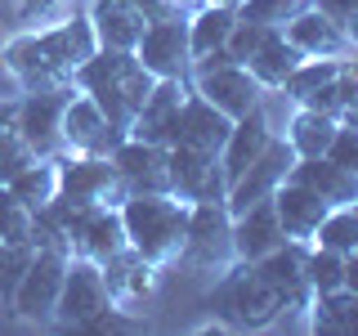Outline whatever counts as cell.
Returning a JSON list of instances; mask_svg holds the SVG:
<instances>
[{
    "label": "cell",
    "mask_w": 358,
    "mask_h": 336,
    "mask_svg": "<svg viewBox=\"0 0 358 336\" xmlns=\"http://www.w3.org/2000/svg\"><path fill=\"white\" fill-rule=\"evenodd\" d=\"M94 50H99V36L90 27V18L72 9L59 22H50V27H27L18 36H9L5 50H0V63L18 81L22 94H36V90L72 85L76 67Z\"/></svg>",
    "instance_id": "6da1fadb"
},
{
    "label": "cell",
    "mask_w": 358,
    "mask_h": 336,
    "mask_svg": "<svg viewBox=\"0 0 358 336\" xmlns=\"http://www.w3.org/2000/svg\"><path fill=\"white\" fill-rule=\"evenodd\" d=\"M157 76L134 59V50H108V45H99L90 59L76 67L72 85L90 94L99 108H103L108 121H117L121 130L134 126V117H139L143 99H148Z\"/></svg>",
    "instance_id": "7a4b0ae2"
},
{
    "label": "cell",
    "mask_w": 358,
    "mask_h": 336,
    "mask_svg": "<svg viewBox=\"0 0 358 336\" xmlns=\"http://www.w3.org/2000/svg\"><path fill=\"white\" fill-rule=\"evenodd\" d=\"M117 211H121V224H126V242L143 260H152L157 269L179 260L193 202L175 193H130Z\"/></svg>",
    "instance_id": "3957f363"
},
{
    "label": "cell",
    "mask_w": 358,
    "mask_h": 336,
    "mask_svg": "<svg viewBox=\"0 0 358 336\" xmlns=\"http://www.w3.org/2000/svg\"><path fill=\"white\" fill-rule=\"evenodd\" d=\"M206 300L215 309V318L233 332H264V328H278V318H282L278 296L264 287L255 265H246V260H233L229 269H220Z\"/></svg>",
    "instance_id": "277c9868"
},
{
    "label": "cell",
    "mask_w": 358,
    "mask_h": 336,
    "mask_svg": "<svg viewBox=\"0 0 358 336\" xmlns=\"http://www.w3.org/2000/svg\"><path fill=\"white\" fill-rule=\"evenodd\" d=\"M233 255V216L224 202H193L188 211V233H184V251L179 265L193 274H220L229 269Z\"/></svg>",
    "instance_id": "5b68a950"
},
{
    "label": "cell",
    "mask_w": 358,
    "mask_h": 336,
    "mask_svg": "<svg viewBox=\"0 0 358 336\" xmlns=\"http://www.w3.org/2000/svg\"><path fill=\"white\" fill-rule=\"evenodd\" d=\"M296 148L282 139V134H273L268 139V148L255 157L246 171L229 184V193H224V206H229V216H242L246 206H255V202H264V197H273L278 188L291 179V171H296Z\"/></svg>",
    "instance_id": "8992f818"
},
{
    "label": "cell",
    "mask_w": 358,
    "mask_h": 336,
    "mask_svg": "<svg viewBox=\"0 0 358 336\" xmlns=\"http://www.w3.org/2000/svg\"><path fill=\"white\" fill-rule=\"evenodd\" d=\"M63 274H67V255L59 251H36V260L27 265L22 283L9 296V314L22 323H54V309H59V291H63Z\"/></svg>",
    "instance_id": "52a82bcc"
},
{
    "label": "cell",
    "mask_w": 358,
    "mask_h": 336,
    "mask_svg": "<svg viewBox=\"0 0 358 336\" xmlns=\"http://www.w3.org/2000/svg\"><path fill=\"white\" fill-rule=\"evenodd\" d=\"M126 139H130V130H121L117 121H108L103 108L72 85V99H67V108H63V153L112 157Z\"/></svg>",
    "instance_id": "ba28073f"
},
{
    "label": "cell",
    "mask_w": 358,
    "mask_h": 336,
    "mask_svg": "<svg viewBox=\"0 0 358 336\" xmlns=\"http://www.w3.org/2000/svg\"><path fill=\"white\" fill-rule=\"evenodd\" d=\"M59 193L76 197V202H99V206H121L130 193L121 184L112 157H90V153H59Z\"/></svg>",
    "instance_id": "9c48e42d"
},
{
    "label": "cell",
    "mask_w": 358,
    "mask_h": 336,
    "mask_svg": "<svg viewBox=\"0 0 358 336\" xmlns=\"http://www.w3.org/2000/svg\"><path fill=\"white\" fill-rule=\"evenodd\" d=\"M305 251L309 242H282L273 246L268 255L255 260V274L264 278V287L278 296V305H282V318L287 314H305L309 300H313V287H309V274H305ZM278 318V323H282Z\"/></svg>",
    "instance_id": "30bf717a"
},
{
    "label": "cell",
    "mask_w": 358,
    "mask_h": 336,
    "mask_svg": "<svg viewBox=\"0 0 358 336\" xmlns=\"http://www.w3.org/2000/svg\"><path fill=\"white\" fill-rule=\"evenodd\" d=\"M112 305L103 269L85 255H67V274H63V291H59V309H54V323L63 328H85L90 318H99Z\"/></svg>",
    "instance_id": "8fae6325"
},
{
    "label": "cell",
    "mask_w": 358,
    "mask_h": 336,
    "mask_svg": "<svg viewBox=\"0 0 358 336\" xmlns=\"http://www.w3.org/2000/svg\"><path fill=\"white\" fill-rule=\"evenodd\" d=\"M134 59L162 81V76H188L193 50H188V14H171V18H152L143 27Z\"/></svg>",
    "instance_id": "7c38bea8"
},
{
    "label": "cell",
    "mask_w": 358,
    "mask_h": 336,
    "mask_svg": "<svg viewBox=\"0 0 358 336\" xmlns=\"http://www.w3.org/2000/svg\"><path fill=\"white\" fill-rule=\"evenodd\" d=\"M193 81V90L201 99H210L229 121H238L246 117L251 108H260L264 104V94L268 90L255 81L251 72H246V63H224V67H206V72H193L188 76Z\"/></svg>",
    "instance_id": "4fadbf2b"
},
{
    "label": "cell",
    "mask_w": 358,
    "mask_h": 336,
    "mask_svg": "<svg viewBox=\"0 0 358 336\" xmlns=\"http://www.w3.org/2000/svg\"><path fill=\"white\" fill-rule=\"evenodd\" d=\"M72 99V85L59 90H36V94L18 99V121L22 139L36 148V157H59L63 153V108Z\"/></svg>",
    "instance_id": "5bb4252c"
},
{
    "label": "cell",
    "mask_w": 358,
    "mask_h": 336,
    "mask_svg": "<svg viewBox=\"0 0 358 336\" xmlns=\"http://www.w3.org/2000/svg\"><path fill=\"white\" fill-rule=\"evenodd\" d=\"M166 166H171V193L184 202H224L229 179H224L220 153L201 148H166Z\"/></svg>",
    "instance_id": "9a60e30c"
},
{
    "label": "cell",
    "mask_w": 358,
    "mask_h": 336,
    "mask_svg": "<svg viewBox=\"0 0 358 336\" xmlns=\"http://www.w3.org/2000/svg\"><path fill=\"white\" fill-rule=\"evenodd\" d=\"M233 121L224 117V112L210 104V99H201L197 90H188L184 104H179L175 121H171V139H166V148H201V153H220L224 139H229Z\"/></svg>",
    "instance_id": "2e32d148"
},
{
    "label": "cell",
    "mask_w": 358,
    "mask_h": 336,
    "mask_svg": "<svg viewBox=\"0 0 358 336\" xmlns=\"http://www.w3.org/2000/svg\"><path fill=\"white\" fill-rule=\"evenodd\" d=\"M112 166H117L126 193H171V166H166V148L148 139H130L112 153Z\"/></svg>",
    "instance_id": "e0dca14e"
},
{
    "label": "cell",
    "mask_w": 358,
    "mask_h": 336,
    "mask_svg": "<svg viewBox=\"0 0 358 336\" xmlns=\"http://www.w3.org/2000/svg\"><path fill=\"white\" fill-rule=\"evenodd\" d=\"M99 269H103V283H108L112 305L139 309V305H148V300H152V291H157V265L143 260L134 246H121V251L108 255Z\"/></svg>",
    "instance_id": "ac0fdd59"
},
{
    "label": "cell",
    "mask_w": 358,
    "mask_h": 336,
    "mask_svg": "<svg viewBox=\"0 0 358 336\" xmlns=\"http://www.w3.org/2000/svg\"><path fill=\"white\" fill-rule=\"evenodd\" d=\"M282 36L296 45L305 59H345L350 54V36L331 14H322L318 5H305L296 18L282 27Z\"/></svg>",
    "instance_id": "d6986e66"
},
{
    "label": "cell",
    "mask_w": 358,
    "mask_h": 336,
    "mask_svg": "<svg viewBox=\"0 0 358 336\" xmlns=\"http://www.w3.org/2000/svg\"><path fill=\"white\" fill-rule=\"evenodd\" d=\"M188 90H193L188 76H162V81H152V90H148V99H143V108H139V117H134L130 134L166 148V139H171V121H175V112H179V104H184Z\"/></svg>",
    "instance_id": "ffe728a7"
},
{
    "label": "cell",
    "mask_w": 358,
    "mask_h": 336,
    "mask_svg": "<svg viewBox=\"0 0 358 336\" xmlns=\"http://www.w3.org/2000/svg\"><path fill=\"white\" fill-rule=\"evenodd\" d=\"M282 242H287V233H282V220L273 211V197H264L255 206H246L242 216H233V255L238 260L255 265L260 255H268Z\"/></svg>",
    "instance_id": "44dd1931"
},
{
    "label": "cell",
    "mask_w": 358,
    "mask_h": 336,
    "mask_svg": "<svg viewBox=\"0 0 358 336\" xmlns=\"http://www.w3.org/2000/svg\"><path fill=\"white\" fill-rule=\"evenodd\" d=\"M273 121H268V112H264V104L260 108H251L246 117H238L233 121V130H229V139H224V148H220V166H224V179H238L246 166L255 162L264 148H268V139H273Z\"/></svg>",
    "instance_id": "7402d4cb"
},
{
    "label": "cell",
    "mask_w": 358,
    "mask_h": 336,
    "mask_svg": "<svg viewBox=\"0 0 358 336\" xmlns=\"http://www.w3.org/2000/svg\"><path fill=\"white\" fill-rule=\"evenodd\" d=\"M273 211L278 220H282V233L291 242H309L313 229L322 224V216H327V202H322L318 193H313L309 184H300V179H287L282 188L273 193Z\"/></svg>",
    "instance_id": "603a6c76"
},
{
    "label": "cell",
    "mask_w": 358,
    "mask_h": 336,
    "mask_svg": "<svg viewBox=\"0 0 358 336\" xmlns=\"http://www.w3.org/2000/svg\"><path fill=\"white\" fill-rule=\"evenodd\" d=\"M85 18H90V27H94L99 45H108V50H134L139 36H143V27H148V18H143L130 0H90Z\"/></svg>",
    "instance_id": "cb8c5ba5"
},
{
    "label": "cell",
    "mask_w": 358,
    "mask_h": 336,
    "mask_svg": "<svg viewBox=\"0 0 358 336\" xmlns=\"http://www.w3.org/2000/svg\"><path fill=\"white\" fill-rule=\"evenodd\" d=\"M291 179L309 184L327 206H354V202H358V175L345 171L341 162H331L327 153H322V157H300L296 171H291Z\"/></svg>",
    "instance_id": "d4e9b609"
},
{
    "label": "cell",
    "mask_w": 358,
    "mask_h": 336,
    "mask_svg": "<svg viewBox=\"0 0 358 336\" xmlns=\"http://www.w3.org/2000/svg\"><path fill=\"white\" fill-rule=\"evenodd\" d=\"M126 242V224H121V211L117 206H99L94 216L81 224V233L72 238V255H85V260L103 265L108 255H117Z\"/></svg>",
    "instance_id": "484cf974"
},
{
    "label": "cell",
    "mask_w": 358,
    "mask_h": 336,
    "mask_svg": "<svg viewBox=\"0 0 358 336\" xmlns=\"http://www.w3.org/2000/svg\"><path fill=\"white\" fill-rule=\"evenodd\" d=\"M300 63H305V54H300L296 45L282 36V27H273V31L264 36L260 50L246 59V72H251L264 90H282V81H287L291 72H296Z\"/></svg>",
    "instance_id": "4316f807"
},
{
    "label": "cell",
    "mask_w": 358,
    "mask_h": 336,
    "mask_svg": "<svg viewBox=\"0 0 358 336\" xmlns=\"http://www.w3.org/2000/svg\"><path fill=\"white\" fill-rule=\"evenodd\" d=\"M336 130H341V121L327 117V112H318V108H296V117H291L287 130H278V134H282L291 148H296V157H322V153L331 148Z\"/></svg>",
    "instance_id": "83f0119b"
},
{
    "label": "cell",
    "mask_w": 358,
    "mask_h": 336,
    "mask_svg": "<svg viewBox=\"0 0 358 336\" xmlns=\"http://www.w3.org/2000/svg\"><path fill=\"white\" fill-rule=\"evenodd\" d=\"M309 332H341V336H358V296L354 291H322L309 300L305 309Z\"/></svg>",
    "instance_id": "f1b7e54d"
},
{
    "label": "cell",
    "mask_w": 358,
    "mask_h": 336,
    "mask_svg": "<svg viewBox=\"0 0 358 336\" xmlns=\"http://www.w3.org/2000/svg\"><path fill=\"white\" fill-rule=\"evenodd\" d=\"M233 22H238V14H233L229 5H197L193 14H188V50H193V59H201V54H210V50H224Z\"/></svg>",
    "instance_id": "f546056e"
},
{
    "label": "cell",
    "mask_w": 358,
    "mask_h": 336,
    "mask_svg": "<svg viewBox=\"0 0 358 336\" xmlns=\"http://www.w3.org/2000/svg\"><path fill=\"white\" fill-rule=\"evenodd\" d=\"M9 188H14V197L27 211H41L45 202L59 193V166H54V157H36V162H31L22 175L9 179Z\"/></svg>",
    "instance_id": "4dcf8cb0"
},
{
    "label": "cell",
    "mask_w": 358,
    "mask_h": 336,
    "mask_svg": "<svg viewBox=\"0 0 358 336\" xmlns=\"http://www.w3.org/2000/svg\"><path fill=\"white\" fill-rule=\"evenodd\" d=\"M336 72H341V59H305L282 81V94L300 108V104H309V94H318L327 81H336Z\"/></svg>",
    "instance_id": "1f68e13d"
},
{
    "label": "cell",
    "mask_w": 358,
    "mask_h": 336,
    "mask_svg": "<svg viewBox=\"0 0 358 336\" xmlns=\"http://www.w3.org/2000/svg\"><path fill=\"white\" fill-rule=\"evenodd\" d=\"M354 242H358V211L354 206H331L309 238V246H327V251H341V255L354 251Z\"/></svg>",
    "instance_id": "d6a6232c"
},
{
    "label": "cell",
    "mask_w": 358,
    "mask_h": 336,
    "mask_svg": "<svg viewBox=\"0 0 358 336\" xmlns=\"http://www.w3.org/2000/svg\"><path fill=\"white\" fill-rule=\"evenodd\" d=\"M305 5L309 0H238L233 14H238L242 22H260V27H287Z\"/></svg>",
    "instance_id": "836d02e7"
},
{
    "label": "cell",
    "mask_w": 358,
    "mask_h": 336,
    "mask_svg": "<svg viewBox=\"0 0 358 336\" xmlns=\"http://www.w3.org/2000/svg\"><path fill=\"white\" fill-rule=\"evenodd\" d=\"M305 274H309L313 296H322V291H341L345 255L341 251H327V246H309V251H305Z\"/></svg>",
    "instance_id": "e575fe53"
},
{
    "label": "cell",
    "mask_w": 358,
    "mask_h": 336,
    "mask_svg": "<svg viewBox=\"0 0 358 336\" xmlns=\"http://www.w3.org/2000/svg\"><path fill=\"white\" fill-rule=\"evenodd\" d=\"M0 242H31V211L9 184H0Z\"/></svg>",
    "instance_id": "d590c367"
},
{
    "label": "cell",
    "mask_w": 358,
    "mask_h": 336,
    "mask_svg": "<svg viewBox=\"0 0 358 336\" xmlns=\"http://www.w3.org/2000/svg\"><path fill=\"white\" fill-rule=\"evenodd\" d=\"M31 162H36V148L22 139V130H18V126L0 134V184H9L14 175H22Z\"/></svg>",
    "instance_id": "8d00e7d4"
},
{
    "label": "cell",
    "mask_w": 358,
    "mask_h": 336,
    "mask_svg": "<svg viewBox=\"0 0 358 336\" xmlns=\"http://www.w3.org/2000/svg\"><path fill=\"white\" fill-rule=\"evenodd\" d=\"M31 260H36V246L31 242H9L5 246V260H0V305H9V296H14V287L22 283V274H27Z\"/></svg>",
    "instance_id": "74e56055"
},
{
    "label": "cell",
    "mask_w": 358,
    "mask_h": 336,
    "mask_svg": "<svg viewBox=\"0 0 358 336\" xmlns=\"http://www.w3.org/2000/svg\"><path fill=\"white\" fill-rule=\"evenodd\" d=\"M268 31H273V27H260V22H242L238 18V22H233V31H229V41H224V50L233 54V63H246L264 45Z\"/></svg>",
    "instance_id": "f35d334b"
},
{
    "label": "cell",
    "mask_w": 358,
    "mask_h": 336,
    "mask_svg": "<svg viewBox=\"0 0 358 336\" xmlns=\"http://www.w3.org/2000/svg\"><path fill=\"white\" fill-rule=\"evenodd\" d=\"M327 157H331V162H341L345 171L358 175V126H341V130H336Z\"/></svg>",
    "instance_id": "ab89813d"
},
{
    "label": "cell",
    "mask_w": 358,
    "mask_h": 336,
    "mask_svg": "<svg viewBox=\"0 0 358 336\" xmlns=\"http://www.w3.org/2000/svg\"><path fill=\"white\" fill-rule=\"evenodd\" d=\"M18 14L22 22H45V18L63 14V0H18Z\"/></svg>",
    "instance_id": "60d3db41"
},
{
    "label": "cell",
    "mask_w": 358,
    "mask_h": 336,
    "mask_svg": "<svg viewBox=\"0 0 358 336\" xmlns=\"http://www.w3.org/2000/svg\"><path fill=\"white\" fill-rule=\"evenodd\" d=\"M313 5H318L322 14H331L336 22H341L345 14H354V9H358V0H313Z\"/></svg>",
    "instance_id": "b9f144b4"
},
{
    "label": "cell",
    "mask_w": 358,
    "mask_h": 336,
    "mask_svg": "<svg viewBox=\"0 0 358 336\" xmlns=\"http://www.w3.org/2000/svg\"><path fill=\"white\" fill-rule=\"evenodd\" d=\"M341 287L358 296V255L354 251H345V278H341Z\"/></svg>",
    "instance_id": "7bdbcfd3"
},
{
    "label": "cell",
    "mask_w": 358,
    "mask_h": 336,
    "mask_svg": "<svg viewBox=\"0 0 358 336\" xmlns=\"http://www.w3.org/2000/svg\"><path fill=\"white\" fill-rule=\"evenodd\" d=\"M14 121H18V99H0V134L14 130Z\"/></svg>",
    "instance_id": "ee69618b"
},
{
    "label": "cell",
    "mask_w": 358,
    "mask_h": 336,
    "mask_svg": "<svg viewBox=\"0 0 358 336\" xmlns=\"http://www.w3.org/2000/svg\"><path fill=\"white\" fill-rule=\"evenodd\" d=\"M341 27H345V36H350V50H358V9L341 18Z\"/></svg>",
    "instance_id": "f6af8a7d"
},
{
    "label": "cell",
    "mask_w": 358,
    "mask_h": 336,
    "mask_svg": "<svg viewBox=\"0 0 358 336\" xmlns=\"http://www.w3.org/2000/svg\"><path fill=\"white\" fill-rule=\"evenodd\" d=\"M206 5H229V9H233V5H238V0H206Z\"/></svg>",
    "instance_id": "bcb514c9"
},
{
    "label": "cell",
    "mask_w": 358,
    "mask_h": 336,
    "mask_svg": "<svg viewBox=\"0 0 358 336\" xmlns=\"http://www.w3.org/2000/svg\"><path fill=\"white\" fill-rule=\"evenodd\" d=\"M5 246H9V242H0V260H5Z\"/></svg>",
    "instance_id": "7dc6e473"
},
{
    "label": "cell",
    "mask_w": 358,
    "mask_h": 336,
    "mask_svg": "<svg viewBox=\"0 0 358 336\" xmlns=\"http://www.w3.org/2000/svg\"><path fill=\"white\" fill-rule=\"evenodd\" d=\"M354 255H358V242H354Z\"/></svg>",
    "instance_id": "c3c4849f"
},
{
    "label": "cell",
    "mask_w": 358,
    "mask_h": 336,
    "mask_svg": "<svg viewBox=\"0 0 358 336\" xmlns=\"http://www.w3.org/2000/svg\"><path fill=\"white\" fill-rule=\"evenodd\" d=\"M354 211H358V202H354Z\"/></svg>",
    "instance_id": "681fc988"
}]
</instances>
